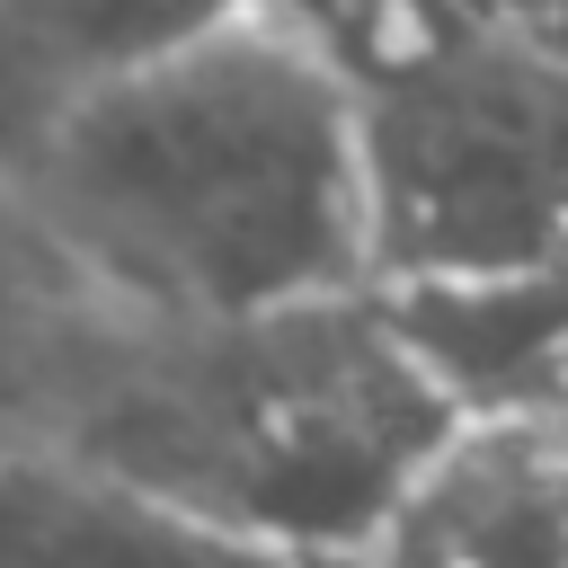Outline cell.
Masks as SVG:
<instances>
[{"mask_svg": "<svg viewBox=\"0 0 568 568\" xmlns=\"http://www.w3.org/2000/svg\"><path fill=\"white\" fill-rule=\"evenodd\" d=\"M0 178L124 320H248L373 284L355 80L257 0L71 89Z\"/></svg>", "mask_w": 568, "mask_h": 568, "instance_id": "obj_1", "label": "cell"}, {"mask_svg": "<svg viewBox=\"0 0 568 568\" xmlns=\"http://www.w3.org/2000/svg\"><path fill=\"white\" fill-rule=\"evenodd\" d=\"M453 408L364 293L248 320H124L62 453L266 550L355 568Z\"/></svg>", "mask_w": 568, "mask_h": 568, "instance_id": "obj_2", "label": "cell"}, {"mask_svg": "<svg viewBox=\"0 0 568 568\" xmlns=\"http://www.w3.org/2000/svg\"><path fill=\"white\" fill-rule=\"evenodd\" d=\"M355 142L373 284L568 266V62L532 27L470 18L364 80Z\"/></svg>", "mask_w": 568, "mask_h": 568, "instance_id": "obj_3", "label": "cell"}, {"mask_svg": "<svg viewBox=\"0 0 568 568\" xmlns=\"http://www.w3.org/2000/svg\"><path fill=\"white\" fill-rule=\"evenodd\" d=\"M355 568H568V417H453Z\"/></svg>", "mask_w": 568, "mask_h": 568, "instance_id": "obj_4", "label": "cell"}, {"mask_svg": "<svg viewBox=\"0 0 568 568\" xmlns=\"http://www.w3.org/2000/svg\"><path fill=\"white\" fill-rule=\"evenodd\" d=\"M373 311L453 417H568V266L382 275Z\"/></svg>", "mask_w": 568, "mask_h": 568, "instance_id": "obj_5", "label": "cell"}, {"mask_svg": "<svg viewBox=\"0 0 568 568\" xmlns=\"http://www.w3.org/2000/svg\"><path fill=\"white\" fill-rule=\"evenodd\" d=\"M0 568H320L222 532L62 444L0 453Z\"/></svg>", "mask_w": 568, "mask_h": 568, "instance_id": "obj_6", "label": "cell"}, {"mask_svg": "<svg viewBox=\"0 0 568 568\" xmlns=\"http://www.w3.org/2000/svg\"><path fill=\"white\" fill-rule=\"evenodd\" d=\"M115 328L124 311L44 240V222L0 178V453L62 444Z\"/></svg>", "mask_w": 568, "mask_h": 568, "instance_id": "obj_7", "label": "cell"}, {"mask_svg": "<svg viewBox=\"0 0 568 568\" xmlns=\"http://www.w3.org/2000/svg\"><path fill=\"white\" fill-rule=\"evenodd\" d=\"M257 9L284 18L302 44H320L355 89L382 80V71H399V62H417V53L444 44L453 27L497 18V9H479V0H257Z\"/></svg>", "mask_w": 568, "mask_h": 568, "instance_id": "obj_8", "label": "cell"}, {"mask_svg": "<svg viewBox=\"0 0 568 568\" xmlns=\"http://www.w3.org/2000/svg\"><path fill=\"white\" fill-rule=\"evenodd\" d=\"M524 27H532V36H541L559 62H568V0H532V18H524Z\"/></svg>", "mask_w": 568, "mask_h": 568, "instance_id": "obj_9", "label": "cell"}, {"mask_svg": "<svg viewBox=\"0 0 568 568\" xmlns=\"http://www.w3.org/2000/svg\"><path fill=\"white\" fill-rule=\"evenodd\" d=\"M488 9H497V18H515V27L532 18V0H488Z\"/></svg>", "mask_w": 568, "mask_h": 568, "instance_id": "obj_10", "label": "cell"}, {"mask_svg": "<svg viewBox=\"0 0 568 568\" xmlns=\"http://www.w3.org/2000/svg\"><path fill=\"white\" fill-rule=\"evenodd\" d=\"M479 9H488V0H479Z\"/></svg>", "mask_w": 568, "mask_h": 568, "instance_id": "obj_11", "label": "cell"}]
</instances>
